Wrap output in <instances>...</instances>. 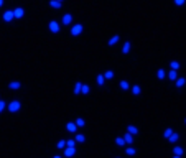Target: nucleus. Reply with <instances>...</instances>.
I'll use <instances>...</instances> for the list:
<instances>
[{"instance_id":"f8f14e48","label":"nucleus","mask_w":186,"mask_h":158,"mask_svg":"<svg viewBox=\"0 0 186 158\" xmlns=\"http://www.w3.org/2000/svg\"><path fill=\"white\" fill-rule=\"evenodd\" d=\"M83 92V83H76L74 86V94H81Z\"/></svg>"},{"instance_id":"9d476101","label":"nucleus","mask_w":186,"mask_h":158,"mask_svg":"<svg viewBox=\"0 0 186 158\" xmlns=\"http://www.w3.org/2000/svg\"><path fill=\"white\" fill-rule=\"evenodd\" d=\"M50 7L51 9H61V2H58V0H50Z\"/></svg>"},{"instance_id":"2f4dec72","label":"nucleus","mask_w":186,"mask_h":158,"mask_svg":"<svg viewBox=\"0 0 186 158\" xmlns=\"http://www.w3.org/2000/svg\"><path fill=\"white\" fill-rule=\"evenodd\" d=\"M84 124H86L84 119H76V125H78V127H84Z\"/></svg>"},{"instance_id":"7ed1b4c3","label":"nucleus","mask_w":186,"mask_h":158,"mask_svg":"<svg viewBox=\"0 0 186 158\" xmlns=\"http://www.w3.org/2000/svg\"><path fill=\"white\" fill-rule=\"evenodd\" d=\"M81 31H83V25H74V26H71V35L73 36H78V35H81Z\"/></svg>"},{"instance_id":"6e6552de","label":"nucleus","mask_w":186,"mask_h":158,"mask_svg":"<svg viewBox=\"0 0 186 158\" xmlns=\"http://www.w3.org/2000/svg\"><path fill=\"white\" fill-rule=\"evenodd\" d=\"M9 88L13 89V91H17V89L21 88V83H20V81H12V83L9 84Z\"/></svg>"},{"instance_id":"cd10ccee","label":"nucleus","mask_w":186,"mask_h":158,"mask_svg":"<svg viewBox=\"0 0 186 158\" xmlns=\"http://www.w3.org/2000/svg\"><path fill=\"white\" fill-rule=\"evenodd\" d=\"M171 135H173V130H171V129H166L165 133H163V137H165V138H170Z\"/></svg>"},{"instance_id":"b1692460","label":"nucleus","mask_w":186,"mask_h":158,"mask_svg":"<svg viewBox=\"0 0 186 158\" xmlns=\"http://www.w3.org/2000/svg\"><path fill=\"white\" fill-rule=\"evenodd\" d=\"M84 140H86V137H84L83 133H78V135H76V142H78V143H83Z\"/></svg>"},{"instance_id":"e433bc0d","label":"nucleus","mask_w":186,"mask_h":158,"mask_svg":"<svg viewBox=\"0 0 186 158\" xmlns=\"http://www.w3.org/2000/svg\"><path fill=\"white\" fill-rule=\"evenodd\" d=\"M2 5H4V0H0V7H2Z\"/></svg>"},{"instance_id":"f3484780","label":"nucleus","mask_w":186,"mask_h":158,"mask_svg":"<svg viewBox=\"0 0 186 158\" xmlns=\"http://www.w3.org/2000/svg\"><path fill=\"white\" fill-rule=\"evenodd\" d=\"M127 132H130L132 135H135V133H138V130H137L135 125H128V127H127Z\"/></svg>"},{"instance_id":"a211bd4d","label":"nucleus","mask_w":186,"mask_h":158,"mask_svg":"<svg viewBox=\"0 0 186 158\" xmlns=\"http://www.w3.org/2000/svg\"><path fill=\"white\" fill-rule=\"evenodd\" d=\"M185 83H186L185 78H178L176 79V86H178V88H183V86H185Z\"/></svg>"},{"instance_id":"412c9836","label":"nucleus","mask_w":186,"mask_h":158,"mask_svg":"<svg viewBox=\"0 0 186 158\" xmlns=\"http://www.w3.org/2000/svg\"><path fill=\"white\" fill-rule=\"evenodd\" d=\"M104 81H105V76L104 74H97V84H99V86H102Z\"/></svg>"},{"instance_id":"ddd939ff","label":"nucleus","mask_w":186,"mask_h":158,"mask_svg":"<svg viewBox=\"0 0 186 158\" xmlns=\"http://www.w3.org/2000/svg\"><path fill=\"white\" fill-rule=\"evenodd\" d=\"M120 38H119V35H115V36H112L110 40H109V46H114V45H117V41H119Z\"/></svg>"},{"instance_id":"72a5a7b5","label":"nucleus","mask_w":186,"mask_h":158,"mask_svg":"<svg viewBox=\"0 0 186 158\" xmlns=\"http://www.w3.org/2000/svg\"><path fill=\"white\" fill-rule=\"evenodd\" d=\"M68 147H76V140H68Z\"/></svg>"},{"instance_id":"f03ea898","label":"nucleus","mask_w":186,"mask_h":158,"mask_svg":"<svg viewBox=\"0 0 186 158\" xmlns=\"http://www.w3.org/2000/svg\"><path fill=\"white\" fill-rule=\"evenodd\" d=\"M48 26H50V31H51V33H58L59 28H61V26H59V23H58V21H54V20H51Z\"/></svg>"},{"instance_id":"bb28decb","label":"nucleus","mask_w":186,"mask_h":158,"mask_svg":"<svg viewBox=\"0 0 186 158\" xmlns=\"http://www.w3.org/2000/svg\"><path fill=\"white\" fill-rule=\"evenodd\" d=\"M120 89L128 91V83H127V81H120Z\"/></svg>"},{"instance_id":"0eeeda50","label":"nucleus","mask_w":186,"mask_h":158,"mask_svg":"<svg viewBox=\"0 0 186 158\" xmlns=\"http://www.w3.org/2000/svg\"><path fill=\"white\" fill-rule=\"evenodd\" d=\"M13 18H15V15H13V12H10V10H7V12L4 13V20L5 21H12Z\"/></svg>"},{"instance_id":"aec40b11","label":"nucleus","mask_w":186,"mask_h":158,"mask_svg":"<svg viewBox=\"0 0 186 158\" xmlns=\"http://www.w3.org/2000/svg\"><path fill=\"white\" fill-rule=\"evenodd\" d=\"M165 76H166L165 74V69H158L157 71V78L158 79H165Z\"/></svg>"},{"instance_id":"dca6fc26","label":"nucleus","mask_w":186,"mask_h":158,"mask_svg":"<svg viewBox=\"0 0 186 158\" xmlns=\"http://www.w3.org/2000/svg\"><path fill=\"white\" fill-rule=\"evenodd\" d=\"M168 78L171 79V81H176V79H178V76H176V71H175V69H171V71L168 73Z\"/></svg>"},{"instance_id":"473e14b6","label":"nucleus","mask_w":186,"mask_h":158,"mask_svg":"<svg viewBox=\"0 0 186 158\" xmlns=\"http://www.w3.org/2000/svg\"><path fill=\"white\" fill-rule=\"evenodd\" d=\"M5 107H7V104H5L4 100H0V112H2V110H4Z\"/></svg>"},{"instance_id":"c85d7f7f","label":"nucleus","mask_w":186,"mask_h":158,"mask_svg":"<svg viewBox=\"0 0 186 158\" xmlns=\"http://www.w3.org/2000/svg\"><path fill=\"white\" fill-rule=\"evenodd\" d=\"M89 92H91V88H89L87 84H83V92H81V94H89Z\"/></svg>"},{"instance_id":"5701e85b","label":"nucleus","mask_w":186,"mask_h":158,"mask_svg":"<svg viewBox=\"0 0 186 158\" xmlns=\"http://www.w3.org/2000/svg\"><path fill=\"white\" fill-rule=\"evenodd\" d=\"M128 51H130V43H125V45H124V48H122V53H124V54H128Z\"/></svg>"},{"instance_id":"393cba45","label":"nucleus","mask_w":186,"mask_h":158,"mask_svg":"<svg viewBox=\"0 0 186 158\" xmlns=\"http://www.w3.org/2000/svg\"><path fill=\"white\" fill-rule=\"evenodd\" d=\"M173 153L181 157V155H183V148H181V147H175V148H173Z\"/></svg>"},{"instance_id":"2eb2a0df","label":"nucleus","mask_w":186,"mask_h":158,"mask_svg":"<svg viewBox=\"0 0 186 158\" xmlns=\"http://www.w3.org/2000/svg\"><path fill=\"white\" fill-rule=\"evenodd\" d=\"M56 147H58L59 150L66 148V147H68V140H59V142H58V145H56Z\"/></svg>"},{"instance_id":"a878e982","label":"nucleus","mask_w":186,"mask_h":158,"mask_svg":"<svg viewBox=\"0 0 186 158\" xmlns=\"http://www.w3.org/2000/svg\"><path fill=\"white\" fill-rule=\"evenodd\" d=\"M170 66H171V69L176 71V69H180V63H178V61H171V63H170Z\"/></svg>"},{"instance_id":"7c9ffc66","label":"nucleus","mask_w":186,"mask_h":158,"mask_svg":"<svg viewBox=\"0 0 186 158\" xmlns=\"http://www.w3.org/2000/svg\"><path fill=\"white\" fill-rule=\"evenodd\" d=\"M104 76H105V79H112L114 78V71H105V74Z\"/></svg>"},{"instance_id":"1a4fd4ad","label":"nucleus","mask_w":186,"mask_h":158,"mask_svg":"<svg viewBox=\"0 0 186 158\" xmlns=\"http://www.w3.org/2000/svg\"><path fill=\"white\" fill-rule=\"evenodd\" d=\"M71 21H73V15H71V13H66V15L63 17V25H69Z\"/></svg>"},{"instance_id":"f257e3e1","label":"nucleus","mask_w":186,"mask_h":158,"mask_svg":"<svg viewBox=\"0 0 186 158\" xmlns=\"http://www.w3.org/2000/svg\"><path fill=\"white\" fill-rule=\"evenodd\" d=\"M20 102H18V100H12V102H10L9 105H7V109H9L10 112H18V110H20Z\"/></svg>"},{"instance_id":"4468645a","label":"nucleus","mask_w":186,"mask_h":158,"mask_svg":"<svg viewBox=\"0 0 186 158\" xmlns=\"http://www.w3.org/2000/svg\"><path fill=\"white\" fill-rule=\"evenodd\" d=\"M115 143L119 147H124V145H127V142H125V138H122V137H117L115 138Z\"/></svg>"},{"instance_id":"4c0bfd02","label":"nucleus","mask_w":186,"mask_h":158,"mask_svg":"<svg viewBox=\"0 0 186 158\" xmlns=\"http://www.w3.org/2000/svg\"><path fill=\"white\" fill-rule=\"evenodd\" d=\"M53 158H61V157H53Z\"/></svg>"},{"instance_id":"20e7f679","label":"nucleus","mask_w":186,"mask_h":158,"mask_svg":"<svg viewBox=\"0 0 186 158\" xmlns=\"http://www.w3.org/2000/svg\"><path fill=\"white\" fill-rule=\"evenodd\" d=\"M66 130L69 133H76L78 132V125H76V122H68L66 124Z\"/></svg>"},{"instance_id":"ea45409f","label":"nucleus","mask_w":186,"mask_h":158,"mask_svg":"<svg viewBox=\"0 0 186 158\" xmlns=\"http://www.w3.org/2000/svg\"><path fill=\"white\" fill-rule=\"evenodd\" d=\"M185 124H186V119H185Z\"/></svg>"},{"instance_id":"423d86ee","label":"nucleus","mask_w":186,"mask_h":158,"mask_svg":"<svg viewBox=\"0 0 186 158\" xmlns=\"http://www.w3.org/2000/svg\"><path fill=\"white\" fill-rule=\"evenodd\" d=\"M13 15H15V18H23V15H25V10L21 9V7H17V9L13 10Z\"/></svg>"},{"instance_id":"9b49d317","label":"nucleus","mask_w":186,"mask_h":158,"mask_svg":"<svg viewBox=\"0 0 186 158\" xmlns=\"http://www.w3.org/2000/svg\"><path fill=\"white\" fill-rule=\"evenodd\" d=\"M125 142H127V145H132V143H133V138H132V133H130V132H127V133H125Z\"/></svg>"},{"instance_id":"58836bf2","label":"nucleus","mask_w":186,"mask_h":158,"mask_svg":"<svg viewBox=\"0 0 186 158\" xmlns=\"http://www.w3.org/2000/svg\"><path fill=\"white\" fill-rule=\"evenodd\" d=\"M58 2H61V4H63V0H58Z\"/></svg>"},{"instance_id":"c9c22d12","label":"nucleus","mask_w":186,"mask_h":158,"mask_svg":"<svg viewBox=\"0 0 186 158\" xmlns=\"http://www.w3.org/2000/svg\"><path fill=\"white\" fill-rule=\"evenodd\" d=\"M173 158H181V157H180V155H175V157Z\"/></svg>"},{"instance_id":"4be33fe9","label":"nucleus","mask_w":186,"mask_h":158,"mask_svg":"<svg viewBox=\"0 0 186 158\" xmlns=\"http://www.w3.org/2000/svg\"><path fill=\"white\" fill-rule=\"evenodd\" d=\"M125 153H127L128 157H133V155H135L137 152H135V148H132V147H128V148L125 150Z\"/></svg>"},{"instance_id":"39448f33","label":"nucleus","mask_w":186,"mask_h":158,"mask_svg":"<svg viewBox=\"0 0 186 158\" xmlns=\"http://www.w3.org/2000/svg\"><path fill=\"white\" fill-rule=\"evenodd\" d=\"M76 155V147H66L64 148V157H74Z\"/></svg>"},{"instance_id":"c756f323","label":"nucleus","mask_w":186,"mask_h":158,"mask_svg":"<svg viewBox=\"0 0 186 158\" xmlns=\"http://www.w3.org/2000/svg\"><path fill=\"white\" fill-rule=\"evenodd\" d=\"M178 138H180V135H178V133H173V135H171V137H170V138H168V140H170V142H171V143H175V142H176V140H178Z\"/></svg>"},{"instance_id":"6ab92c4d","label":"nucleus","mask_w":186,"mask_h":158,"mask_svg":"<svg viewBox=\"0 0 186 158\" xmlns=\"http://www.w3.org/2000/svg\"><path fill=\"white\" fill-rule=\"evenodd\" d=\"M140 92H142L140 86H133V88H132V94H133V96H138Z\"/></svg>"},{"instance_id":"f704fd0d","label":"nucleus","mask_w":186,"mask_h":158,"mask_svg":"<svg viewBox=\"0 0 186 158\" xmlns=\"http://www.w3.org/2000/svg\"><path fill=\"white\" fill-rule=\"evenodd\" d=\"M186 0H175V5H185Z\"/></svg>"}]
</instances>
